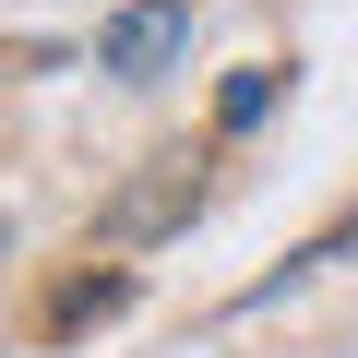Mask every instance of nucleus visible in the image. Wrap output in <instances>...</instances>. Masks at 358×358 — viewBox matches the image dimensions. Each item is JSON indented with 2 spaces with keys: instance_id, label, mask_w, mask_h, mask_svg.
Returning a JSON list of instances; mask_svg holds the SVG:
<instances>
[{
  "instance_id": "nucleus-2",
  "label": "nucleus",
  "mask_w": 358,
  "mask_h": 358,
  "mask_svg": "<svg viewBox=\"0 0 358 358\" xmlns=\"http://www.w3.org/2000/svg\"><path fill=\"white\" fill-rule=\"evenodd\" d=\"M263 108H275V60H251V72H239V84L215 96V120H227V131H251Z\"/></svg>"
},
{
  "instance_id": "nucleus-1",
  "label": "nucleus",
  "mask_w": 358,
  "mask_h": 358,
  "mask_svg": "<svg viewBox=\"0 0 358 358\" xmlns=\"http://www.w3.org/2000/svg\"><path fill=\"white\" fill-rule=\"evenodd\" d=\"M179 48H192V0H131L96 24V72H120V84H155Z\"/></svg>"
}]
</instances>
